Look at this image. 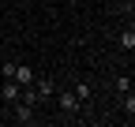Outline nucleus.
<instances>
[{
  "mask_svg": "<svg viewBox=\"0 0 135 127\" xmlns=\"http://www.w3.org/2000/svg\"><path fill=\"white\" fill-rule=\"evenodd\" d=\"M53 97H56V105L64 108L68 116H86V112H90V108L75 97V90H71V86H68V90H60V86H56V93H53Z\"/></svg>",
  "mask_w": 135,
  "mask_h": 127,
  "instance_id": "obj_1",
  "label": "nucleus"
},
{
  "mask_svg": "<svg viewBox=\"0 0 135 127\" xmlns=\"http://www.w3.org/2000/svg\"><path fill=\"white\" fill-rule=\"evenodd\" d=\"M30 120H34V105L11 101V123H30Z\"/></svg>",
  "mask_w": 135,
  "mask_h": 127,
  "instance_id": "obj_2",
  "label": "nucleus"
},
{
  "mask_svg": "<svg viewBox=\"0 0 135 127\" xmlns=\"http://www.w3.org/2000/svg\"><path fill=\"white\" fill-rule=\"evenodd\" d=\"M34 82H38V86H34V93H38V101H49V97L56 93V82H53V78H34Z\"/></svg>",
  "mask_w": 135,
  "mask_h": 127,
  "instance_id": "obj_3",
  "label": "nucleus"
},
{
  "mask_svg": "<svg viewBox=\"0 0 135 127\" xmlns=\"http://www.w3.org/2000/svg\"><path fill=\"white\" fill-rule=\"evenodd\" d=\"M15 82H19V86H34V67H30V64H15Z\"/></svg>",
  "mask_w": 135,
  "mask_h": 127,
  "instance_id": "obj_4",
  "label": "nucleus"
},
{
  "mask_svg": "<svg viewBox=\"0 0 135 127\" xmlns=\"http://www.w3.org/2000/svg\"><path fill=\"white\" fill-rule=\"evenodd\" d=\"M19 90H23V86L15 82V78H4V90H0V97L11 105V101H19Z\"/></svg>",
  "mask_w": 135,
  "mask_h": 127,
  "instance_id": "obj_5",
  "label": "nucleus"
},
{
  "mask_svg": "<svg viewBox=\"0 0 135 127\" xmlns=\"http://www.w3.org/2000/svg\"><path fill=\"white\" fill-rule=\"evenodd\" d=\"M71 90H75V97H79L83 105H86V108H90V86H86V82H75Z\"/></svg>",
  "mask_w": 135,
  "mask_h": 127,
  "instance_id": "obj_6",
  "label": "nucleus"
},
{
  "mask_svg": "<svg viewBox=\"0 0 135 127\" xmlns=\"http://www.w3.org/2000/svg\"><path fill=\"white\" fill-rule=\"evenodd\" d=\"M120 49H124V52H131V49H135V30H131V26L120 34Z\"/></svg>",
  "mask_w": 135,
  "mask_h": 127,
  "instance_id": "obj_7",
  "label": "nucleus"
},
{
  "mask_svg": "<svg viewBox=\"0 0 135 127\" xmlns=\"http://www.w3.org/2000/svg\"><path fill=\"white\" fill-rule=\"evenodd\" d=\"M113 86H116V93H128V90H131V75H116Z\"/></svg>",
  "mask_w": 135,
  "mask_h": 127,
  "instance_id": "obj_8",
  "label": "nucleus"
},
{
  "mask_svg": "<svg viewBox=\"0 0 135 127\" xmlns=\"http://www.w3.org/2000/svg\"><path fill=\"white\" fill-rule=\"evenodd\" d=\"M124 112H128V120H131V116H135V97H131V90H128V93H124Z\"/></svg>",
  "mask_w": 135,
  "mask_h": 127,
  "instance_id": "obj_9",
  "label": "nucleus"
},
{
  "mask_svg": "<svg viewBox=\"0 0 135 127\" xmlns=\"http://www.w3.org/2000/svg\"><path fill=\"white\" fill-rule=\"evenodd\" d=\"M15 64H19V60H4V67H0V75H4V78H11V75H15Z\"/></svg>",
  "mask_w": 135,
  "mask_h": 127,
  "instance_id": "obj_10",
  "label": "nucleus"
}]
</instances>
